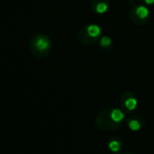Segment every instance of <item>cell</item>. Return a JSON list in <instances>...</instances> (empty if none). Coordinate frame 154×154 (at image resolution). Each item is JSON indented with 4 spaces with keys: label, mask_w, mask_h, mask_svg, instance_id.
Here are the masks:
<instances>
[{
    "label": "cell",
    "mask_w": 154,
    "mask_h": 154,
    "mask_svg": "<svg viewBox=\"0 0 154 154\" xmlns=\"http://www.w3.org/2000/svg\"><path fill=\"white\" fill-rule=\"evenodd\" d=\"M108 8V6H107V2H104V1H102V2H99V4L97 6H95V9L98 13H104Z\"/></svg>",
    "instance_id": "6"
},
{
    "label": "cell",
    "mask_w": 154,
    "mask_h": 154,
    "mask_svg": "<svg viewBox=\"0 0 154 154\" xmlns=\"http://www.w3.org/2000/svg\"><path fill=\"white\" fill-rule=\"evenodd\" d=\"M124 118V114L121 110L114 109L111 112V119L114 122H121Z\"/></svg>",
    "instance_id": "2"
},
{
    "label": "cell",
    "mask_w": 154,
    "mask_h": 154,
    "mask_svg": "<svg viewBox=\"0 0 154 154\" xmlns=\"http://www.w3.org/2000/svg\"><path fill=\"white\" fill-rule=\"evenodd\" d=\"M137 106V101L132 98V97H130L128 98L126 101H125V107L128 109V110H134Z\"/></svg>",
    "instance_id": "5"
},
{
    "label": "cell",
    "mask_w": 154,
    "mask_h": 154,
    "mask_svg": "<svg viewBox=\"0 0 154 154\" xmlns=\"http://www.w3.org/2000/svg\"><path fill=\"white\" fill-rule=\"evenodd\" d=\"M135 14L138 17H140V19H144L146 17H148L149 16V10L145 8V7H138Z\"/></svg>",
    "instance_id": "4"
},
{
    "label": "cell",
    "mask_w": 154,
    "mask_h": 154,
    "mask_svg": "<svg viewBox=\"0 0 154 154\" xmlns=\"http://www.w3.org/2000/svg\"><path fill=\"white\" fill-rule=\"evenodd\" d=\"M87 32L92 37L97 38L101 33V30H100L99 26H97L95 25H91V26H87Z\"/></svg>",
    "instance_id": "3"
},
{
    "label": "cell",
    "mask_w": 154,
    "mask_h": 154,
    "mask_svg": "<svg viewBox=\"0 0 154 154\" xmlns=\"http://www.w3.org/2000/svg\"><path fill=\"white\" fill-rule=\"evenodd\" d=\"M51 41L47 36L44 35H36L30 40L29 47L35 55L38 57H45L48 54L51 49Z\"/></svg>",
    "instance_id": "1"
},
{
    "label": "cell",
    "mask_w": 154,
    "mask_h": 154,
    "mask_svg": "<svg viewBox=\"0 0 154 154\" xmlns=\"http://www.w3.org/2000/svg\"><path fill=\"white\" fill-rule=\"evenodd\" d=\"M111 38L108 36H103L101 40V45L102 46H109L111 45Z\"/></svg>",
    "instance_id": "9"
},
{
    "label": "cell",
    "mask_w": 154,
    "mask_h": 154,
    "mask_svg": "<svg viewBox=\"0 0 154 154\" xmlns=\"http://www.w3.org/2000/svg\"><path fill=\"white\" fill-rule=\"evenodd\" d=\"M129 126H130L131 130H132V131H138L140 128V124L139 123L138 121H135V120L131 121L129 122Z\"/></svg>",
    "instance_id": "8"
},
{
    "label": "cell",
    "mask_w": 154,
    "mask_h": 154,
    "mask_svg": "<svg viewBox=\"0 0 154 154\" xmlns=\"http://www.w3.org/2000/svg\"><path fill=\"white\" fill-rule=\"evenodd\" d=\"M145 2L147 4H153L154 3V0H145Z\"/></svg>",
    "instance_id": "10"
},
{
    "label": "cell",
    "mask_w": 154,
    "mask_h": 154,
    "mask_svg": "<svg viewBox=\"0 0 154 154\" xmlns=\"http://www.w3.org/2000/svg\"><path fill=\"white\" fill-rule=\"evenodd\" d=\"M120 147H121V145H120V143L117 140H112L110 142V144H109L110 149L112 151H113V152H117L120 149Z\"/></svg>",
    "instance_id": "7"
}]
</instances>
